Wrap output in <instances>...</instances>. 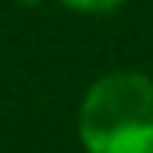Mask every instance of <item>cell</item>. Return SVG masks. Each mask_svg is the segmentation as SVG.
Wrapping results in <instances>:
<instances>
[{
    "label": "cell",
    "instance_id": "cell-1",
    "mask_svg": "<svg viewBox=\"0 0 153 153\" xmlns=\"http://www.w3.org/2000/svg\"><path fill=\"white\" fill-rule=\"evenodd\" d=\"M78 137L88 153H153V78L111 72L78 108Z\"/></svg>",
    "mask_w": 153,
    "mask_h": 153
},
{
    "label": "cell",
    "instance_id": "cell-2",
    "mask_svg": "<svg viewBox=\"0 0 153 153\" xmlns=\"http://www.w3.org/2000/svg\"><path fill=\"white\" fill-rule=\"evenodd\" d=\"M62 7H68V10H78V13H114L117 7H121L124 0H59Z\"/></svg>",
    "mask_w": 153,
    "mask_h": 153
},
{
    "label": "cell",
    "instance_id": "cell-3",
    "mask_svg": "<svg viewBox=\"0 0 153 153\" xmlns=\"http://www.w3.org/2000/svg\"><path fill=\"white\" fill-rule=\"evenodd\" d=\"M20 3H39V0H20Z\"/></svg>",
    "mask_w": 153,
    "mask_h": 153
}]
</instances>
